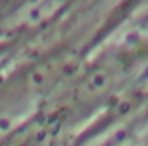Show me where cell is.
Wrapping results in <instances>:
<instances>
[{
	"label": "cell",
	"mask_w": 148,
	"mask_h": 146,
	"mask_svg": "<svg viewBox=\"0 0 148 146\" xmlns=\"http://www.w3.org/2000/svg\"><path fill=\"white\" fill-rule=\"evenodd\" d=\"M141 62V52L136 46L115 48L102 55L93 65L84 69L74 79L71 89V103L74 110L95 105L112 93L126 81V77Z\"/></svg>",
	"instance_id": "obj_1"
}]
</instances>
